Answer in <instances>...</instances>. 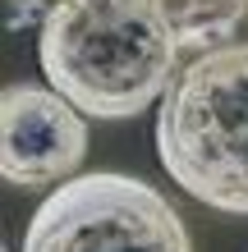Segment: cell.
<instances>
[{"label": "cell", "instance_id": "obj_1", "mask_svg": "<svg viewBox=\"0 0 248 252\" xmlns=\"http://www.w3.org/2000/svg\"><path fill=\"white\" fill-rule=\"evenodd\" d=\"M175 55L179 41L152 0H60L37 37L51 92L92 120L142 115L175 83Z\"/></svg>", "mask_w": 248, "mask_h": 252}, {"label": "cell", "instance_id": "obj_2", "mask_svg": "<svg viewBox=\"0 0 248 252\" xmlns=\"http://www.w3.org/2000/svg\"><path fill=\"white\" fill-rule=\"evenodd\" d=\"M156 156L188 197L248 216V41L202 51L166 87Z\"/></svg>", "mask_w": 248, "mask_h": 252}, {"label": "cell", "instance_id": "obj_3", "mask_svg": "<svg viewBox=\"0 0 248 252\" xmlns=\"http://www.w3.org/2000/svg\"><path fill=\"white\" fill-rule=\"evenodd\" d=\"M23 252H193L166 192L134 174H74L33 211Z\"/></svg>", "mask_w": 248, "mask_h": 252}, {"label": "cell", "instance_id": "obj_4", "mask_svg": "<svg viewBox=\"0 0 248 252\" xmlns=\"http://www.w3.org/2000/svg\"><path fill=\"white\" fill-rule=\"evenodd\" d=\"M87 156V124L60 92L9 83L0 92V174L19 188H60Z\"/></svg>", "mask_w": 248, "mask_h": 252}, {"label": "cell", "instance_id": "obj_5", "mask_svg": "<svg viewBox=\"0 0 248 252\" xmlns=\"http://www.w3.org/2000/svg\"><path fill=\"white\" fill-rule=\"evenodd\" d=\"M170 23V32L179 46H193L198 55L212 46H225V37L235 32L248 14V0H152Z\"/></svg>", "mask_w": 248, "mask_h": 252}]
</instances>
